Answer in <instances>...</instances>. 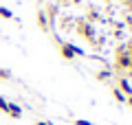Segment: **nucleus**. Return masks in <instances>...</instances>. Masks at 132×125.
<instances>
[{"label": "nucleus", "mask_w": 132, "mask_h": 125, "mask_svg": "<svg viewBox=\"0 0 132 125\" xmlns=\"http://www.w3.org/2000/svg\"><path fill=\"white\" fill-rule=\"evenodd\" d=\"M79 48H75V46H64V55L66 57H71V55H79Z\"/></svg>", "instance_id": "obj_1"}, {"label": "nucleus", "mask_w": 132, "mask_h": 125, "mask_svg": "<svg viewBox=\"0 0 132 125\" xmlns=\"http://www.w3.org/2000/svg\"><path fill=\"white\" fill-rule=\"evenodd\" d=\"M7 112L11 116H20V108H15V105H7Z\"/></svg>", "instance_id": "obj_2"}, {"label": "nucleus", "mask_w": 132, "mask_h": 125, "mask_svg": "<svg viewBox=\"0 0 132 125\" xmlns=\"http://www.w3.org/2000/svg\"><path fill=\"white\" fill-rule=\"evenodd\" d=\"M121 88H123V90H126V92H132V88H130V83H128V81H126V79H123V81H121Z\"/></svg>", "instance_id": "obj_3"}, {"label": "nucleus", "mask_w": 132, "mask_h": 125, "mask_svg": "<svg viewBox=\"0 0 132 125\" xmlns=\"http://www.w3.org/2000/svg\"><path fill=\"white\" fill-rule=\"evenodd\" d=\"M0 15H5V18H11V11H9V9H0Z\"/></svg>", "instance_id": "obj_4"}, {"label": "nucleus", "mask_w": 132, "mask_h": 125, "mask_svg": "<svg viewBox=\"0 0 132 125\" xmlns=\"http://www.w3.org/2000/svg\"><path fill=\"white\" fill-rule=\"evenodd\" d=\"M0 108H2V110H7V103L2 101V99H0Z\"/></svg>", "instance_id": "obj_5"}, {"label": "nucleus", "mask_w": 132, "mask_h": 125, "mask_svg": "<svg viewBox=\"0 0 132 125\" xmlns=\"http://www.w3.org/2000/svg\"><path fill=\"white\" fill-rule=\"evenodd\" d=\"M77 125H90L88 121H77Z\"/></svg>", "instance_id": "obj_6"}, {"label": "nucleus", "mask_w": 132, "mask_h": 125, "mask_svg": "<svg viewBox=\"0 0 132 125\" xmlns=\"http://www.w3.org/2000/svg\"><path fill=\"white\" fill-rule=\"evenodd\" d=\"M38 125H46V123H38Z\"/></svg>", "instance_id": "obj_7"}]
</instances>
